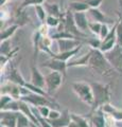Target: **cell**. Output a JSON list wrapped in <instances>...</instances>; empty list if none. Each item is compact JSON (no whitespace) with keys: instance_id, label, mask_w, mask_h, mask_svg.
I'll return each instance as SVG.
<instances>
[{"instance_id":"cell-25","label":"cell","mask_w":122,"mask_h":127,"mask_svg":"<svg viewBox=\"0 0 122 127\" xmlns=\"http://www.w3.org/2000/svg\"><path fill=\"white\" fill-rule=\"evenodd\" d=\"M45 0H23L21 2V4L18 6L17 11H23L27 9L28 6H35V5H39V4H44Z\"/></svg>"},{"instance_id":"cell-33","label":"cell","mask_w":122,"mask_h":127,"mask_svg":"<svg viewBox=\"0 0 122 127\" xmlns=\"http://www.w3.org/2000/svg\"><path fill=\"white\" fill-rule=\"evenodd\" d=\"M12 101H14V98L10 96V95L1 94V96H0V109H3L6 105H9Z\"/></svg>"},{"instance_id":"cell-21","label":"cell","mask_w":122,"mask_h":127,"mask_svg":"<svg viewBox=\"0 0 122 127\" xmlns=\"http://www.w3.org/2000/svg\"><path fill=\"white\" fill-rule=\"evenodd\" d=\"M18 28H19V26L14 23V25H12V26L6 27L5 29H2L1 33H0V39H1V41H4V40L10 39L15 34V32L17 31Z\"/></svg>"},{"instance_id":"cell-8","label":"cell","mask_w":122,"mask_h":127,"mask_svg":"<svg viewBox=\"0 0 122 127\" xmlns=\"http://www.w3.org/2000/svg\"><path fill=\"white\" fill-rule=\"evenodd\" d=\"M58 46V53L67 52V51H71L76 48L83 45L82 39L79 38H62L56 40Z\"/></svg>"},{"instance_id":"cell-7","label":"cell","mask_w":122,"mask_h":127,"mask_svg":"<svg viewBox=\"0 0 122 127\" xmlns=\"http://www.w3.org/2000/svg\"><path fill=\"white\" fill-rule=\"evenodd\" d=\"M1 94H7L14 100H20L22 96V86L5 81L3 84H1Z\"/></svg>"},{"instance_id":"cell-31","label":"cell","mask_w":122,"mask_h":127,"mask_svg":"<svg viewBox=\"0 0 122 127\" xmlns=\"http://www.w3.org/2000/svg\"><path fill=\"white\" fill-rule=\"evenodd\" d=\"M76 1H80V2L85 3L90 9H99L104 0H76Z\"/></svg>"},{"instance_id":"cell-39","label":"cell","mask_w":122,"mask_h":127,"mask_svg":"<svg viewBox=\"0 0 122 127\" xmlns=\"http://www.w3.org/2000/svg\"><path fill=\"white\" fill-rule=\"evenodd\" d=\"M118 3H119V6H120V10H121V13H122V0H118Z\"/></svg>"},{"instance_id":"cell-14","label":"cell","mask_w":122,"mask_h":127,"mask_svg":"<svg viewBox=\"0 0 122 127\" xmlns=\"http://www.w3.org/2000/svg\"><path fill=\"white\" fill-rule=\"evenodd\" d=\"M51 125L53 127H67L69 125V123L71 122V112H69V110H63L62 114L60 118L55 119V120H48Z\"/></svg>"},{"instance_id":"cell-36","label":"cell","mask_w":122,"mask_h":127,"mask_svg":"<svg viewBox=\"0 0 122 127\" xmlns=\"http://www.w3.org/2000/svg\"><path fill=\"white\" fill-rule=\"evenodd\" d=\"M61 114H62V111H60V109H51L49 117L47 119L48 120H55V119L61 117Z\"/></svg>"},{"instance_id":"cell-15","label":"cell","mask_w":122,"mask_h":127,"mask_svg":"<svg viewBox=\"0 0 122 127\" xmlns=\"http://www.w3.org/2000/svg\"><path fill=\"white\" fill-rule=\"evenodd\" d=\"M87 14L90 16V18H91L93 21L101 22V23H106V25H108V23L115 25V22H114L112 19H109L108 17H106V16L104 15V13H102L99 9H89Z\"/></svg>"},{"instance_id":"cell-23","label":"cell","mask_w":122,"mask_h":127,"mask_svg":"<svg viewBox=\"0 0 122 127\" xmlns=\"http://www.w3.org/2000/svg\"><path fill=\"white\" fill-rule=\"evenodd\" d=\"M116 45H118L117 37H114L111 39H105V40H102V45L99 50L102 53H106V52H108V51L113 50L114 48L116 47Z\"/></svg>"},{"instance_id":"cell-40","label":"cell","mask_w":122,"mask_h":127,"mask_svg":"<svg viewBox=\"0 0 122 127\" xmlns=\"http://www.w3.org/2000/svg\"><path fill=\"white\" fill-rule=\"evenodd\" d=\"M31 127H41L39 125H36V124H34V123L31 122Z\"/></svg>"},{"instance_id":"cell-12","label":"cell","mask_w":122,"mask_h":127,"mask_svg":"<svg viewBox=\"0 0 122 127\" xmlns=\"http://www.w3.org/2000/svg\"><path fill=\"white\" fill-rule=\"evenodd\" d=\"M31 78H30V83L33 84L34 86L38 87V88L44 89L46 88V79L45 76L41 74V72L39 71V69L37 68L35 65H31Z\"/></svg>"},{"instance_id":"cell-30","label":"cell","mask_w":122,"mask_h":127,"mask_svg":"<svg viewBox=\"0 0 122 127\" xmlns=\"http://www.w3.org/2000/svg\"><path fill=\"white\" fill-rule=\"evenodd\" d=\"M116 36H117V41L118 45L122 46V15H119L118 18V26H117V30H116Z\"/></svg>"},{"instance_id":"cell-22","label":"cell","mask_w":122,"mask_h":127,"mask_svg":"<svg viewBox=\"0 0 122 127\" xmlns=\"http://www.w3.org/2000/svg\"><path fill=\"white\" fill-rule=\"evenodd\" d=\"M89 9L90 7L83 2L76 1V0H70V2H69V10L73 12V13H78V12H88Z\"/></svg>"},{"instance_id":"cell-29","label":"cell","mask_w":122,"mask_h":127,"mask_svg":"<svg viewBox=\"0 0 122 127\" xmlns=\"http://www.w3.org/2000/svg\"><path fill=\"white\" fill-rule=\"evenodd\" d=\"M45 23L50 28H57L62 23V18H57V17H54V16L48 15Z\"/></svg>"},{"instance_id":"cell-9","label":"cell","mask_w":122,"mask_h":127,"mask_svg":"<svg viewBox=\"0 0 122 127\" xmlns=\"http://www.w3.org/2000/svg\"><path fill=\"white\" fill-rule=\"evenodd\" d=\"M42 67L45 68H48L50 71H56V72H60L62 73L64 76H66V71H67V63L66 62H63L61 59H57V58H53L51 57L48 61H46L42 63Z\"/></svg>"},{"instance_id":"cell-38","label":"cell","mask_w":122,"mask_h":127,"mask_svg":"<svg viewBox=\"0 0 122 127\" xmlns=\"http://www.w3.org/2000/svg\"><path fill=\"white\" fill-rule=\"evenodd\" d=\"M7 1H9V0H0V4H1V6H4Z\"/></svg>"},{"instance_id":"cell-16","label":"cell","mask_w":122,"mask_h":127,"mask_svg":"<svg viewBox=\"0 0 122 127\" xmlns=\"http://www.w3.org/2000/svg\"><path fill=\"white\" fill-rule=\"evenodd\" d=\"M101 109L104 111L105 114L112 117L116 122H122V110L121 109H118L117 107H115L112 104H109V103L104 105Z\"/></svg>"},{"instance_id":"cell-43","label":"cell","mask_w":122,"mask_h":127,"mask_svg":"<svg viewBox=\"0 0 122 127\" xmlns=\"http://www.w3.org/2000/svg\"><path fill=\"white\" fill-rule=\"evenodd\" d=\"M30 127H31V126H30Z\"/></svg>"},{"instance_id":"cell-11","label":"cell","mask_w":122,"mask_h":127,"mask_svg":"<svg viewBox=\"0 0 122 127\" xmlns=\"http://www.w3.org/2000/svg\"><path fill=\"white\" fill-rule=\"evenodd\" d=\"M88 119L90 121L91 127H107L106 116L102 109H98L93 112L89 113Z\"/></svg>"},{"instance_id":"cell-5","label":"cell","mask_w":122,"mask_h":127,"mask_svg":"<svg viewBox=\"0 0 122 127\" xmlns=\"http://www.w3.org/2000/svg\"><path fill=\"white\" fill-rule=\"evenodd\" d=\"M66 76L62 73L56 72V71H50V72L45 75L46 79V91L49 95H52L55 91L60 89V87L64 84Z\"/></svg>"},{"instance_id":"cell-37","label":"cell","mask_w":122,"mask_h":127,"mask_svg":"<svg viewBox=\"0 0 122 127\" xmlns=\"http://www.w3.org/2000/svg\"><path fill=\"white\" fill-rule=\"evenodd\" d=\"M67 127H81V126L79 125L77 122H74V121H72V120H71V122L69 123V125L67 126Z\"/></svg>"},{"instance_id":"cell-26","label":"cell","mask_w":122,"mask_h":127,"mask_svg":"<svg viewBox=\"0 0 122 127\" xmlns=\"http://www.w3.org/2000/svg\"><path fill=\"white\" fill-rule=\"evenodd\" d=\"M31 126V121L30 119L23 114L22 112L19 111L18 117H17V126L16 127H30Z\"/></svg>"},{"instance_id":"cell-19","label":"cell","mask_w":122,"mask_h":127,"mask_svg":"<svg viewBox=\"0 0 122 127\" xmlns=\"http://www.w3.org/2000/svg\"><path fill=\"white\" fill-rule=\"evenodd\" d=\"M41 38H42V35H41V33L38 30L35 31L34 33H33L32 41H33V58H34V61L37 58L38 51L41 50V49H39V47H41Z\"/></svg>"},{"instance_id":"cell-17","label":"cell","mask_w":122,"mask_h":127,"mask_svg":"<svg viewBox=\"0 0 122 127\" xmlns=\"http://www.w3.org/2000/svg\"><path fill=\"white\" fill-rule=\"evenodd\" d=\"M82 47H83V45H81L80 47L76 48V49H73L71 51H67V52H62V53H51L50 56L53 57V58H57V59H61V61L63 62H66L68 63L70 61V58L73 57L74 55H77L79 53V51H80L82 49Z\"/></svg>"},{"instance_id":"cell-27","label":"cell","mask_w":122,"mask_h":127,"mask_svg":"<svg viewBox=\"0 0 122 127\" xmlns=\"http://www.w3.org/2000/svg\"><path fill=\"white\" fill-rule=\"evenodd\" d=\"M83 42L87 43L90 49H98V50L100 49V47L102 45V40L99 37H90L83 40Z\"/></svg>"},{"instance_id":"cell-1","label":"cell","mask_w":122,"mask_h":127,"mask_svg":"<svg viewBox=\"0 0 122 127\" xmlns=\"http://www.w3.org/2000/svg\"><path fill=\"white\" fill-rule=\"evenodd\" d=\"M90 51H91V55L88 64L89 68L102 76H112L115 70L105 57L104 53H102L98 49H90Z\"/></svg>"},{"instance_id":"cell-32","label":"cell","mask_w":122,"mask_h":127,"mask_svg":"<svg viewBox=\"0 0 122 127\" xmlns=\"http://www.w3.org/2000/svg\"><path fill=\"white\" fill-rule=\"evenodd\" d=\"M11 41L10 39L7 40H4V41H1V50H0V53L1 55H7L12 52V49H11Z\"/></svg>"},{"instance_id":"cell-18","label":"cell","mask_w":122,"mask_h":127,"mask_svg":"<svg viewBox=\"0 0 122 127\" xmlns=\"http://www.w3.org/2000/svg\"><path fill=\"white\" fill-rule=\"evenodd\" d=\"M90 55H91V51H88L87 54L83 55L82 57L79 59H73V61H69L67 63L68 68H72V67H87L89 64V59H90Z\"/></svg>"},{"instance_id":"cell-41","label":"cell","mask_w":122,"mask_h":127,"mask_svg":"<svg viewBox=\"0 0 122 127\" xmlns=\"http://www.w3.org/2000/svg\"><path fill=\"white\" fill-rule=\"evenodd\" d=\"M107 127H117L116 125H107Z\"/></svg>"},{"instance_id":"cell-24","label":"cell","mask_w":122,"mask_h":127,"mask_svg":"<svg viewBox=\"0 0 122 127\" xmlns=\"http://www.w3.org/2000/svg\"><path fill=\"white\" fill-rule=\"evenodd\" d=\"M34 10H35V13H36V16H37L38 20L41 21V23H45L47 17H48V14H47V12H46L45 6L42 5V4L35 5L34 6Z\"/></svg>"},{"instance_id":"cell-2","label":"cell","mask_w":122,"mask_h":127,"mask_svg":"<svg viewBox=\"0 0 122 127\" xmlns=\"http://www.w3.org/2000/svg\"><path fill=\"white\" fill-rule=\"evenodd\" d=\"M90 85L92 87L93 91V104L91 106L90 113L98 109H101L104 105L111 102V85L109 84H102L98 82H91Z\"/></svg>"},{"instance_id":"cell-13","label":"cell","mask_w":122,"mask_h":127,"mask_svg":"<svg viewBox=\"0 0 122 127\" xmlns=\"http://www.w3.org/2000/svg\"><path fill=\"white\" fill-rule=\"evenodd\" d=\"M73 18H74V22L78 27V29L80 30L82 33H86L89 26V20L87 18V14L85 12H78V13H73Z\"/></svg>"},{"instance_id":"cell-20","label":"cell","mask_w":122,"mask_h":127,"mask_svg":"<svg viewBox=\"0 0 122 127\" xmlns=\"http://www.w3.org/2000/svg\"><path fill=\"white\" fill-rule=\"evenodd\" d=\"M45 9L47 14L50 15V16H54V17H57V18H62L63 15L61 13V10H60V6L56 3H47L45 2Z\"/></svg>"},{"instance_id":"cell-3","label":"cell","mask_w":122,"mask_h":127,"mask_svg":"<svg viewBox=\"0 0 122 127\" xmlns=\"http://www.w3.org/2000/svg\"><path fill=\"white\" fill-rule=\"evenodd\" d=\"M71 88L74 94L80 100L89 106L93 104V91L90 83L86 82H74L71 84Z\"/></svg>"},{"instance_id":"cell-35","label":"cell","mask_w":122,"mask_h":127,"mask_svg":"<svg viewBox=\"0 0 122 127\" xmlns=\"http://www.w3.org/2000/svg\"><path fill=\"white\" fill-rule=\"evenodd\" d=\"M51 109H52V108L49 107V106H39V107H37V110H38L39 114H41V117L46 118V119L49 117V113H50Z\"/></svg>"},{"instance_id":"cell-42","label":"cell","mask_w":122,"mask_h":127,"mask_svg":"<svg viewBox=\"0 0 122 127\" xmlns=\"http://www.w3.org/2000/svg\"><path fill=\"white\" fill-rule=\"evenodd\" d=\"M1 127H4V126H1Z\"/></svg>"},{"instance_id":"cell-34","label":"cell","mask_w":122,"mask_h":127,"mask_svg":"<svg viewBox=\"0 0 122 127\" xmlns=\"http://www.w3.org/2000/svg\"><path fill=\"white\" fill-rule=\"evenodd\" d=\"M109 32H111V29L108 28V25H106V23H103V25H102V28H101L100 35H99L98 37H99L101 40H104V39L107 37V35L109 34Z\"/></svg>"},{"instance_id":"cell-6","label":"cell","mask_w":122,"mask_h":127,"mask_svg":"<svg viewBox=\"0 0 122 127\" xmlns=\"http://www.w3.org/2000/svg\"><path fill=\"white\" fill-rule=\"evenodd\" d=\"M104 55L114 70L118 73H122V46L116 45L113 50L104 53Z\"/></svg>"},{"instance_id":"cell-28","label":"cell","mask_w":122,"mask_h":127,"mask_svg":"<svg viewBox=\"0 0 122 127\" xmlns=\"http://www.w3.org/2000/svg\"><path fill=\"white\" fill-rule=\"evenodd\" d=\"M103 23L101 22H97V21H89V26H88V29L89 31L91 32L93 35L96 36H99L100 35V32H101V28Z\"/></svg>"},{"instance_id":"cell-10","label":"cell","mask_w":122,"mask_h":127,"mask_svg":"<svg viewBox=\"0 0 122 127\" xmlns=\"http://www.w3.org/2000/svg\"><path fill=\"white\" fill-rule=\"evenodd\" d=\"M19 111H7L1 110L0 112V123L4 127H16L17 126V117Z\"/></svg>"},{"instance_id":"cell-4","label":"cell","mask_w":122,"mask_h":127,"mask_svg":"<svg viewBox=\"0 0 122 127\" xmlns=\"http://www.w3.org/2000/svg\"><path fill=\"white\" fill-rule=\"evenodd\" d=\"M20 100L27 102L31 106L39 107V106H49L52 109H60V105L53 100L51 96H46V95L37 94L34 92H30L29 94L23 95L20 97Z\"/></svg>"}]
</instances>
